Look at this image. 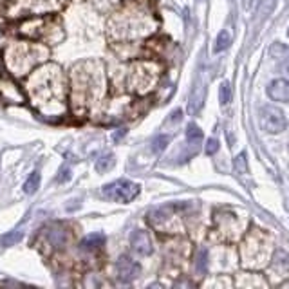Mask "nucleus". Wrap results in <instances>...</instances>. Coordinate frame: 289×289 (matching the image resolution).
<instances>
[{
	"mask_svg": "<svg viewBox=\"0 0 289 289\" xmlns=\"http://www.w3.org/2000/svg\"><path fill=\"white\" fill-rule=\"evenodd\" d=\"M141 273V266L130 258L128 255H123V257L118 258V262H116V277L120 282L123 284H130L134 280L139 277Z\"/></svg>",
	"mask_w": 289,
	"mask_h": 289,
	"instance_id": "nucleus-7",
	"label": "nucleus"
},
{
	"mask_svg": "<svg viewBox=\"0 0 289 289\" xmlns=\"http://www.w3.org/2000/svg\"><path fill=\"white\" fill-rule=\"evenodd\" d=\"M186 141H188L190 145H197V143L203 141V130H201L195 123H190V125L186 126Z\"/></svg>",
	"mask_w": 289,
	"mask_h": 289,
	"instance_id": "nucleus-14",
	"label": "nucleus"
},
{
	"mask_svg": "<svg viewBox=\"0 0 289 289\" xmlns=\"http://www.w3.org/2000/svg\"><path fill=\"white\" fill-rule=\"evenodd\" d=\"M288 147H289V145H288Z\"/></svg>",
	"mask_w": 289,
	"mask_h": 289,
	"instance_id": "nucleus-30",
	"label": "nucleus"
},
{
	"mask_svg": "<svg viewBox=\"0 0 289 289\" xmlns=\"http://www.w3.org/2000/svg\"><path fill=\"white\" fill-rule=\"evenodd\" d=\"M71 179V168H69L67 165H63L62 168H60V173H58V183H65Z\"/></svg>",
	"mask_w": 289,
	"mask_h": 289,
	"instance_id": "nucleus-27",
	"label": "nucleus"
},
{
	"mask_svg": "<svg viewBox=\"0 0 289 289\" xmlns=\"http://www.w3.org/2000/svg\"><path fill=\"white\" fill-rule=\"evenodd\" d=\"M49 58L47 43L43 42H16L5 51V65L13 76H24L37 63Z\"/></svg>",
	"mask_w": 289,
	"mask_h": 289,
	"instance_id": "nucleus-3",
	"label": "nucleus"
},
{
	"mask_svg": "<svg viewBox=\"0 0 289 289\" xmlns=\"http://www.w3.org/2000/svg\"><path fill=\"white\" fill-rule=\"evenodd\" d=\"M219 100H221V105H228L231 101V85L228 82H222L221 89H219Z\"/></svg>",
	"mask_w": 289,
	"mask_h": 289,
	"instance_id": "nucleus-22",
	"label": "nucleus"
},
{
	"mask_svg": "<svg viewBox=\"0 0 289 289\" xmlns=\"http://www.w3.org/2000/svg\"><path fill=\"white\" fill-rule=\"evenodd\" d=\"M168 143H170V136H158V137H154V141H152V152L159 154V152H163L165 148L168 147Z\"/></svg>",
	"mask_w": 289,
	"mask_h": 289,
	"instance_id": "nucleus-21",
	"label": "nucleus"
},
{
	"mask_svg": "<svg viewBox=\"0 0 289 289\" xmlns=\"http://www.w3.org/2000/svg\"><path fill=\"white\" fill-rule=\"evenodd\" d=\"M195 271H197V275H205L208 271V249L206 248H199V251H197Z\"/></svg>",
	"mask_w": 289,
	"mask_h": 289,
	"instance_id": "nucleus-13",
	"label": "nucleus"
},
{
	"mask_svg": "<svg viewBox=\"0 0 289 289\" xmlns=\"http://www.w3.org/2000/svg\"><path fill=\"white\" fill-rule=\"evenodd\" d=\"M130 248H132V251L136 253V255H139V257H147V255H150V253H152V249H154L152 239H150V235H148L145 230L132 231Z\"/></svg>",
	"mask_w": 289,
	"mask_h": 289,
	"instance_id": "nucleus-9",
	"label": "nucleus"
},
{
	"mask_svg": "<svg viewBox=\"0 0 289 289\" xmlns=\"http://www.w3.org/2000/svg\"><path fill=\"white\" fill-rule=\"evenodd\" d=\"M58 4L54 0H13L11 9L15 13H20L18 16H33V15H43L51 9H56Z\"/></svg>",
	"mask_w": 289,
	"mask_h": 289,
	"instance_id": "nucleus-6",
	"label": "nucleus"
},
{
	"mask_svg": "<svg viewBox=\"0 0 289 289\" xmlns=\"http://www.w3.org/2000/svg\"><path fill=\"white\" fill-rule=\"evenodd\" d=\"M139 192H141V186L128 181V179H118V181H112L101 188V194L105 199L114 201V203H123V205L136 199Z\"/></svg>",
	"mask_w": 289,
	"mask_h": 289,
	"instance_id": "nucleus-4",
	"label": "nucleus"
},
{
	"mask_svg": "<svg viewBox=\"0 0 289 289\" xmlns=\"http://www.w3.org/2000/svg\"><path fill=\"white\" fill-rule=\"evenodd\" d=\"M288 37H289V27H288Z\"/></svg>",
	"mask_w": 289,
	"mask_h": 289,
	"instance_id": "nucleus-29",
	"label": "nucleus"
},
{
	"mask_svg": "<svg viewBox=\"0 0 289 289\" xmlns=\"http://www.w3.org/2000/svg\"><path fill=\"white\" fill-rule=\"evenodd\" d=\"M27 94L40 114L62 116L67 109V83L63 71L56 63H45L37 69L27 82Z\"/></svg>",
	"mask_w": 289,
	"mask_h": 289,
	"instance_id": "nucleus-1",
	"label": "nucleus"
},
{
	"mask_svg": "<svg viewBox=\"0 0 289 289\" xmlns=\"http://www.w3.org/2000/svg\"><path fill=\"white\" fill-rule=\"evenodd\" d=\"M268 96L273 101H289V80L277 78L268 87Z\"/></svg>",
	"mask_w": 289,
	"mask_h": 289,
	"instance_id": "nucleus-10",
	"label": "nucleus"
},
{
	"mask_svg": "<svg viewBox=\"0 0 289 289\" xmlns=\"http://www.w3.org/2000/svg\"><path fill=\"white\" fill-rule=\"evenodd\" d=\"M233 170H235L237 173H248V159L244 152L235 156V159H233Z\"/></svg>",
	"mask_w": 289,
	"mask_h": 289,
	"instance_id": "nucleus-20",
	"label": "nucleus"
},
{
	"mask_svg": "<svg viewBox=\"0 0 289 289\" xmlns=\"http://www.w3.org/2000/svg\"><path fill=\"white\" fill-rule=\"evenodd\" d=\"M38 188H40V173L38 172H33L29 177H27V181L24 183V192L26 194H37Z\"/></svg>",
	"mask_w": 289,
	"mask_h": 289,
	"instance_id": "nucleus-16",
	"label": "nucleus"
},
{
	"mask_svg": "<svg viewBox=\"0 0 289 289\" xmlns=\"http://www.w3.org/2000/svg\"><path fill=\"white\" fill-rule=\"evenodd\" d=\"M286 53H288V47L280 42H275L273 45L269 47V54H271L273 58H284Z\"/></svg>",
	"mask_w": 289,
	"mask_h": 289,
	"instance_id": "nucleus-24",
	"label": "nucleus"
},
{
	"mask_svg": "<svg viewBox=\"0 0 289 289\" xmlns=\"http://www.w3.org/2000/svg\"><path fill=\"white\" fill-rule=\"evenodd\" d=\"M0 96L7 103H16V105L26 101V94L20 89V85L9 76H0Z\"/></svg>",
	"mask_w": 289,
	"mask_h": 289,
	"instance_id": "nucleus-8",
	"label": "nucleus"
},
{
	"mask_svg": "<svg viewBox=\"0 0 289 289\" xmlns=\"http://www.w3.org/2000/svg\"><path fill=\"white\" fill-rule=\"evenodd\" d=\"M105 246V235L103 233H90V235L83 237L80 242V249L82 251H96L100 248Z\"/></svg>",
	"mask_w": 289,
	"mask_h": 289,
	"instance_id": "nucleus-12",
	"label": "nucleus"
},
{
	"mask_svg": "<svg viewBox=\"0 0 289 289\" xmlns=\"http://www.w3.org/2000/svg\"><path fill=\"white\" fill-rule=\"evenodd\" d=\"M47 241L53 244L54 248H60L67 242V231L63 230H53L47 233Z\"/></svg>",
	"mask_w": 289,
	"mask_h": 289,
	"instance_id": "nucleus-17",
	"label": "nucleus"
},
{
	"mask_svg": "<svg viewBox=\"0 0 289 289\" xmlns=\"http://www.w3.org/2000/svg\"><path fill=\"white\" fill-rule=\"evenodd\" d=\"M230 43H231L230 31H221L219 33V37H217V40H215L213 51H215V53H222V51H226V49L230 47Z\"/></svg>",
	"mask_w": 289,
	"mask_h": 289,
	"instance_id": "nucleus-15",
	"label": "nucleus"
},
{
	"mask_svg": "<svg viewBox=\"0 0 289 289\" xmlns=\"http://www.w3.org/2000/svg\"><path fill=\"white\" fill-rule=\"evenodd\" d=\"M206 156H213V154L219 150V141H217L215 137H210L208 141H206Z\"/></svg>",
	"mask_w": 289,
	"mask_h": 289,
	"instance_id": "nucleus-26",
	"label": "nucleus"
},
{
	"mask_svg": "<svg viewBox=\"0 0 289 289\" xmlns=\"http://www.w3.org/2000/svg\"><path fill=\"white\" fill-rule=\"evenodd\" d=\"M100 71H92V63H78L71 73V100L74 112H85L100 90Z\"/></svg>",
	"mask_w": 289,
	"mask_h": 289,
	"instance_id": "nucleus-2",
	"label": "nucleus"
},
{
	"mask_svg": "<svg viewBox=\"0 0 289 289\" xmlns=\"http://www.w3.org/2000/svg\"><path fill=\"white\" fill-rule=\"evenodd\" d=\"M22 239V233L20 231H13V233H7V235H4L2 239H0V242L4 244V246H13L15 242H18Z\"/></svg>",
	"mask_w": 289,
	"mask_h": 289,
	"instance_id": "nucleus-25",
	"label": "nucleus"
},
{
	"mask_svg": "<svg viewBox=\"0 0 289 289\" xmlns=\"http://www.w3.org/2000/svg\"><path fill=\"white\" fill-rule=\"evenodd\" d=\"M275 4H277V2H275V0H260V4H258V18H260V20H264V18H266V16L268 15H271V13H273V9H275Z\"/></svg>",
	"mask_w": 289,
	"mask_h": 289,
	"instance_id": "nucleus-19",
	"label": "nucleus"
},
{
	"mask_svg": "<svg viewBox=\"0 0 289 289\" xmlns=\"http://www.w3.org/2000/svg\"><path fill=\"white\" fill-rule=\"evenodd\" d=\"M181 114H183V111H179V109H177V111H173L170 121H179V120H181Z\"/></svg>",
	"mask_w": 289,
	"mask_h": 289,
	"instance_id": "nucleus-28",
	"label": "nucleus"
},
{
	"mask_svg": "<svg viewBox=\"0 0 289 289\" xmlns=\"http://www.w3.org/2000/svg\"><path fill=\"white\" fill-rule=\"evenodd\" d=\"M273 260L277 266H282V268H286V269L289 268V255H288V251H284V249H277Z\"/></svg>",
	"mask_w": 289,
	"mask_h": 289,
	"instance_id": "nucleus-23",
	"label": "nucleus"
},
{
	"mask_svg": "<svg viewBox=\"0 0 289 289\" xmlns=\"http://www.w3.org/2000/svg\"><path fill=\"white\" fill-rule=\"evenodd\" d=\"M260 126L264 132L268 134H280L286 130L288 120H286L284 112L275 105H264L260 109Z\"/></svg>",
	"mask_w": 289,
	"mask_h": 289,
	"instance_id": "nucleus-5",
	"label": "nucleus"
},
{
	"mask_svg": "<svg viewBox=\"0 0 289 289\" xmlns=\"http://www.w3.org/2000/svg\"><path fill=\"white\" fill-rule=\"evenodd\" d=\"M114 163H116V159H114V156L112 154H103L98 161H96V170L98 172H109V170L114 166Z\"/></svg>",
	"mask_w": 289,
	"mask_h": 289,
	"instance_id": "nucleus-18",
	"label": "nucleus"
},
{
	"mask_svg": "<svg viewBox=\"0 0 289 289\" xmlns=\"http://www.w3.org/2000/svg\"><path fill=\"white\" fill-rule=\"evenodd\" d=\"M205 100H206V85H205V82H199V83L194 87L192 94H190V101H188L190 114L192 116L197 114V112L203 109V105H205Z\"/></svg>",
	"mask_w": 289,
	"mask_h": 289,
	"instance_id": "nucleus-11",
	"label": "nucleus"
}]
</instances>
